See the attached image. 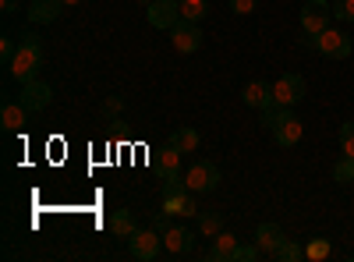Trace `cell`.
I'll return each instance as SVG.
<instances>
[{
	"mask_svg": "<svg viewBox=\"0 0 354 262\" xmlns=\"http://www.w3.org/2000/svg\"><path fill=\"white\" fill-rule=\"evenodd\" d=\"M170 142H174L181 153H195V149H198V131H195V128H177V131L170 135Z\"/></svg>",
	"mask_w": 354,
	"mask_h": 262,
	"instance_id": "22",
	"label": "cell"
},
{
	"mask_svg": "<svg viewBox=\"0 0 354 262\" xmlns=\"http://www.w3.org/2000/svg\"><path fill=\"white\" fill-rule=\"evenodd\" d=\"M273 259H277V262H301V259H305V248H301V245H294V241H283L280 252H277Z\"/></svg>",
	"mask_w": 354,
	"mask_h": 262,
	"instance_id": "23",
	"label": "cell"
},
{
	"mask_svg": "<svg viewBox=\"0 0 354 262\" xmlns=\"http://www.w3.org/2000/svg\"><path fill=\"white\" fill-rule=\"evenodd\" d=\"M145 11H149V25L153 28H167V32L181 21V4H177V0H153Z\"/></svg>",
	"mask_w": 354,
	"mask_h": 262,
	"instance_id": "8",
	"label": "cell"
},
{
	"mask_svg": "<svg viewBox=\"0 0 354 262\" xmlns=\"http://www.w3.org/2000/svg\"><path fill=\"white\" fill-rule=\"evenodd\" d=\"M15 50H18V46H15L11 39H0V61H4V64H11V57H15Z\"/></svg>",
	"mask_w": 354,
	"mask_h": 262,
	"instance_id": "32",
	"label": "cell"
},
{
	"mask_svg": "<svg viewBox=\"0 0 354 262\" xmlns=\"http://www.w3.org/2000/svg\"><path fill=\"white\" fill-rule=\"evenodd\" d=\"M259 255H262L259 245H238V252H234V262H252V259H259Z\"/></svg>",
	"mask_w": 354,
	"mask_h": 262,
	"instance_id": "28",
	"label": "cell"
},
{
	"mask_svg": "<svg viewBox=\"0 0 354 262\" xmlns=\"http://www.w3.org/2000/svg\"><path fill=\"white\" fill-rule=\"evenodd\" d=\"M192 195H195V191H185V195H167V198H163V213H185V216H192V213H195Z\"/></svg>",
	"mask_w": 354,
	"mask_h": 262,
	"instance_id": "18",
	"label": "cell"
},
{
	"mask_svg": "<svg viewBox=\"0 0 354 262\" xmlns=\"http://www.w3.org/2000/svg\"><path fill=\"white\" fill-rule=\"evenodd\" d=\"M25 121H28L25 103H21V100H18V103H11V100H8V103H4V110H0V124H4L8 131H18Z\"/></svg>",
	"mask_w": 354,
	"mask_h": 262,
	"instance_id": "15",
	"label": "cell"
},
{
	"mask_svg": "<svg viewBox=\"0 0 354 262\" xmlns=\"http://www.w3.org/2000/svg\"><path fill=\"white\" fill-rule=\"evenodd\" d=\"M142 4H145V8H149V4H153V0H142Z\"/></svg>",
	"mask_w": 354,
	"mask_h": 262,
	"instance_id": "35",
	"label": "cell"
},
{
	"mask_svg": "<svg viewBox=\"0 0 354 262\" xmlns=\"http://www.w3.org/2000/svg\"><path fill=\"white\" fill-rule=\"evenodd\" d=\"M181 156H185V153L177 149L174 142H167V145H163V153L156 156V167H160V174H174L177 167H181Z\"/></svg>",
	"mask_w": 354,
	"mask_h": 262,
	"instance_id": "20",
	"label": "cell"
},
{
	"mask_svg": "<svg viewBox=\"0 0 354 262\" xmlns=\"http://www.w3.org/2000/svg\"><path fill=\"white\" fill-rule=\"evenodd\" d=\"M326 255H330V241L315 238V241H308V245H305V259H312V262H322Z\"/></svg>",
	"mask_w": 354,
	"mask_h": 262,
	"instance_id": "25",
	"label": "cell"
},
{
	"mask_svg": "<svg viewBox=\"0 0 354 262\" xmlns=\"http://www.w3.org/2000/svg\"><path fill=\"white\" fill-rule=\"evenodd\" d=\"M241 100H245L252 110L273 106V85H270V82H262V78H255V82H248L245 89H241Z\"/></svg>",
	"mask_w": 354,
	"mask_h": 262,
	"instance_id": "11",
	"label": "cell"
},
{
	"mask_svg": "<svg viewBox=\"0 0 354 262\" xmlns=\"http://www.w3.org/2000/svg\"><path fill=\"white\" fill-rule=\"evenodd\" d=\"M50 100H53V93H50V85L46 82H25L21 85V103H25V110L28 113H36V110H43V106H50Z\"/></svg>",
	"mask_w": 354,
	"mask_h": 262,
	"instance_id": "10",
	"label": "cell"
},
{
	"mask_svg": "<svg viewBox=\"0 0 354 262\" xmlns=\"http://www.w3.org/2000/svg\"><path fill=\"white\" fill-rule=\"evenodd\" d=\"M305 100V78L301 75H280L277 82H273V106H280V110H290L294 103H301Z\"/></svg>",
	"mask_w": 354,
	"mask_h": 262,
	"instance_id": "2",
	"label": "cell"
},
{
	"mask_svg": "<svg viewBox=\"0 0 354 262\" xmlns=\"http://www.w3.org/2000/svg\"><path fill=\"white\" fill-rule=\"evenodd\" d=\"M8 68H11V78L21 82V85H25V82H36L39 71H43V39H39L36 32H25Z\"/></svg>",
	"mask_w": 354,
	"mask_h": 262,
	"instance_id": "1",
	"label": "cell"
},
{
	"mask_svg": "<svg viewBox=\"0 0 354 262\" xmlns=\"http://www.w3.org/2000/svg\"><path fill=\"white\" fill-rule=\"evenodd\" d=\"M170 43H174V50H181V53H195L198 46H202V32H198V21H177L174 28H170Z\"/></svg>",
	"mask_w": 354,
	"mask_h": 262,
	"instance_id": "7",
	"label": "cell"
},
{
	"mask_svg": "<svg viewBox=\"0 0 354 262\" xmlns=\"http://www.w3.org/2000/svg\"><path fill=\"white\" fill-rule=\"evenodd\" d=\"M185 181H188V188H192L195 195H205V191H213V188L220 185V167H216L213 160H198V163L188 167Z\"/></svg>",
	"mask_w": 354,
	"mask_h": 262,
	"instance_id": "4",
	"label": "cell"
},
{
	"mask_svg": "<svg viewBox=\"0 0 354 262\" xmlns=\"http://www.w3.org/2000/svg\"><path fill=\"white\" fill-rule=\"evenodd\" d=\"M234 252H238V238H234V234H227V230H220V234H216V241H213V252H209V259H213V262H234Z\"/></svg>",
	"mask_w": 354,
	"mask_h": 262,
	"instance_id": "16",
	"label": "cell"
},
{
	"mask_svg": "<svg viewBox=\"0 0 354 262\" xmlns=\"http://www.w3.org/2000/svg\"><path fill=\"white\" fill-rule=\"evenodd\" d=\"M333 18L354 21V0H333Z\"/></svg>",
	"mask_w": 354,
	"mask_h": 262,
	"instance_id": "27",
	"label": "cell"
},
{
	"mask_svg": "<svg viewBox=\"0 0 354 262\" xmlns=\"http://www.w3.org/2000/svg\"><path fill=\"white\" fill-rule=\"evenodd\" d=\"M280 106H266V110H259V121L266 124V128H277V121H280Z\"/></svg>",
	"mask_w": 354,
	"mask_h": 262,
	"instance_id": "29",
	"label": "cell"
},
{
	"mask_svg": "<svg viewBox=\"0 0 354 262\" xmlns=\"http://www.w3.org/2000/svg\"><path fill=\"white\" fill-rule=\"evenodd\" d=\"M220 230H223V213H220V209H205V213H198V234L216 238Z\"/></svg>",
	"mask_w": 354,
	"mask_h": 262,
	"instance_id": "17",
	"label": "cell"
},
{
	"mask_svg": "<svg viewBox=\"0 0 354 262\" xmlns=\"http://www.w3.org/2000/svg\"><path fill=\"white\" fill-rule=\"evenodd\" d=\"M330 18H333V4H330V0H305V8H301V32L305 36H319L322 28H330Z\"/></svg>",
	"mask_w": 354,
	"mask_h": 262,
	"instance_id": "3",
	"label": "cell"
},
{
	"mask_svg": "<svg viewBox=\"0 0 354 262\" xmlns=\"http://www.w3.org/2000/svg\"><path fill=\"white\" fill-rule=\"evenodd\" d=\"M259 8V0H230V11L234 15H252Z\"/></svg>",
	"mask_w": 354,
	"mask_h": 262,
	"instance_id": "31",
	"label": "cell"
},
{
	"mask_svg": "<svg viewBox=\"0 0 354 262\" xmlns=\"http://www.w3.org/2000/svg\"><path fill=\"white\" fill-rule=\"evenodd\" d=\"M181 4V18L185 21H202L209 15V0H177Z\"/></svg>",
	"mask_w": 354,
	"mask_h": 262,
	"instance_id": "21",
	"label": "cell"
},
{
	"mask_svg": "<svg viewBox=\"0 0 354 262\" xmlns=\"http://www.w3.org/2000/svg\"><path fill=\"white\" fill-rule=\"evenodd\" d=\"M0 8H4V15H11L15 11V0H0Z\"/></svg>",
	"mask_w": 354,
	"mask_h": 262,
	"instance_id": "33",
	"label": "cell"
},
{
	"mask_svg": "<svg viewBox=\"0 0 354 262\" xmlns=\"http://www.w3.org/2000/svg\"><path fill=\"white\" fill-rule=\"evenodd\" d=\"M315 50H319L322 57L344 61V57H351V36L340 32V28H322V32L315 36Z\"/></svg>",
	"mask_w": 354,
	"mask_h": 262,
	"instance_id": "5",
	"label": "cell"
},
{
	"mask_svg": "<svg viewBox=\"0 0 354 262\" xmlns=\"http://www.w3.org/2000/svg\"><path fill=\"white\" fill-rule=\"evenodd\" d=\"M283 241H287V238H283V230H280L277 223H262V227L255 230V245L262 248V255H270V259L280 252Z\"/></svg>",
	"mask_w": 354,
	"mask_h": 262,
	"instance_id": "13",
	"label": "cell"
},
{
	"mask_svg": "<svg viewBox=\"0 0 354 262\" xmlns=\"http://www.w3.org/2000/svg\"><path fill=\"white\" fill-rule=\"evenodd\" d=\"M110 230H113L117 238H131L138 227H135V216H131L128 209H117V213L110 216Z\"/></svg>",
	"mask_w": 354,
	"mask_h": 262,
	"instance_id": "19",
	"label": "cell"
},
{
	"mask_svg": "<svg viewBox=\"0 0 354 262\" xmlns=\"http://www.w3.org/2000/svg\"><path fill=\"white\" fill-rule=\"evenodd\" d=\"M163 248L170 255H188L195 248V238H192V230L188 227H167L163 230Z\"/></svg>",
	"mask_w": 354,
	"mask_h": 262,
	"instance_id": "12",
	"label": "cell"
},
{
	"mask_svg": "<svg viewBox=\"0 0 354 262\" xmlns=\"http://www.w3.org/2000/svg\"><path fill=\"white\" fill-rule=\"evenodd\" d=\"M340 149H344V156H354V121H347L340 128Z\"/></svg>",
	"mask_w": 354,
	"mask_h": 262,
	"instance_id": "26",
	"label": "cell"
},
{
	"mask_svg": "<svg viewBox=\"0 0 354 262\" xmlns=\"http://www.w3.org/2000/svg\"><path fill=\"white\" fill-rule=\"evenodd\" d=\"M64 4H68V8H71V4H82V0H64Z\"/></svg>",
	"mask_w": 354,
	"mask_h": 262,
	"instance_id": "34",
	"label": "cell"
},
{
	"mask_svg": "<svg viewBox=\"0 0 354 262\" xmlns=\"http://www.w3.org/2000/svg\"><path fill=\"white\" fill-rule=\"evenodd\" d=\"M121 106H124L121 96H106V103H103V118H117V113H121Z\"/></svg>",
	"mask_w": 354,
	"mask_h": 262,
	"instance_id": "30",
	"label": "cell"
},
{
	"mask_svg": "<svg viewBox=\"0 0 354 262\" xmlns=\"http://www.w3.org/2000/svg\"><path fill=\"white\" fill-rule=\"evenodd\" d=\"M68 4L64 0H32V4H28V18H32L36 25H46V21H53L57 15H61Z\"/></svg>",
	"mask_w": 354,
	"mask_h": 262,
	"instance_id": "14",
	"label": "cell"
},
{
	"mask_svg": "<svg viewBox=\"0 0 354 262\" xmlns=\"http://www.w3.org/2000/svg\"><path fill=\"white\" fill-rule=\"evenodd\" d=\"M128 248H131L135 259L153 262V259L160 255V248H163V238L156 234V230H135V234L128 238Z\"/></svg>",
	"mask_w": 354,
	"mask_h": 262,
	"instance_id": "6",
	"label": "cell"
},
{
	"mask_svg": "<svg viewBox=\"0 0 354 262\" xmlns=\"http://www.w3.org/2000/svg\"><path fill=\"white\" fill-rule=\"evenodd\" d=\"M273 135H277V145H283V149H290V145H298L301 142V135H305V124L294 118L290 110H283L280 113V121H277V128H273Z\"/></svg>",
	"mask_w": 354,
	"mask_h": 262,
	"instance_id": "9",
	"label": "cell"
},
{
	"mask_svg": "<svg viewBox=\"0 0 354 262\" xmlns=\"http://www.w3.org/2000/svg\"><path fill=\"white\" fill-rule=\"evenodd\" d=\"M333 178H337L340 185H351V181H354V156H344V160L333 167Z\"/></svg>",
	"mask_w": 354,
	"mask_h": 262,
	"instance_id": "24",
	"label": "cell"
}]
</instances>
